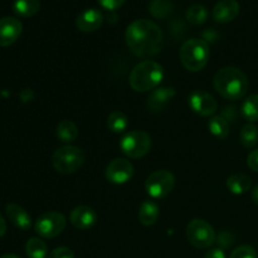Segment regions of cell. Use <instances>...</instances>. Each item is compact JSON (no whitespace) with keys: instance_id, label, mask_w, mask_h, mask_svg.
Masks as SVG:
<instances>
[{"instance_id":"cell-25","label":"cell","mask_w":258,"mask_h":258,"mask_svg":"<svg viewBox=\"0 0 258 258\" xmlns=\"http://www.w3.org/2000/svg\"><path fill=\"white\" fill-rule=\"evenodd\" d=\"M239 139L244 148L253 149L258 144V127L253 123H247L242 127Z\"/></svg>"},{"instance_id":"cell-27","label":"cell","mask_w":258,"mask_h":258,"mask_svg":"<svg viewBox=\"0 0 258 258\" xmlns=\"http://www.w3.org/2000/svg\"><path fill=\"white\" fill-rule=\"evenodd\" d=\"M186 19L194 25H201L208 18V10L202 4H193L186 9Z\"/></svg>"},{"instance_id":"cell-32","label":"cell","mask_w":258,"mask_h":258,"mask_svg":"<svg viewBox=\"0 0 258 258\" xmlns=\"http://www.w3.org/2000/svg\"><path fill=\"white\" fill-rule=\"evenodd\" d=\"M97 2L107 10H115L120 8L125 3V0H97Z\"/></svg>"},{"instance_id":"cell-7","label":"cell","mask_w":258,"mask_h":258,"mask_svg":"<svg viewBox=\"0 0 258 258\" xmlns=\"http://www.w3.org/2000/svg\"><path fill=\"white\" fill-rule=\"evenodd\" d=\"M186 237L191 246L198 249H206L216 241V232L213 227L203 219H193L186 227Z\"/></svg>"},{"instance_id":"cell-35","label":"cell","mask_w":258,"mask_h":258,"mask_svg":"<svg viewBox=\"0 0 258 258\" xmlns=\"http://www.w3.org/2000/svg\"><path fill=\"white\" fill-rule=\"evenodd\" d=\"M252 199H253L254 203L258 206V185L252 190Z\"/></svg>"},{"instance_id":"cell-10","label":"cell","mask_w":258,"mask_h":258,"mask_svg":"<svg viewBox=\"0 0 258 258\" xmlns=\"http://www.w3.org/2000/svg\"><path fill=\"white\" fill-rule=\"evenodd\" d=\"M105 175L110 183L121 185V184L127 183L133 178L134 165L126 159L117 158L108 164Z\"/></svg>"},{"instance_id":"cell-4","label":"cell","mask_w":258,"mask_h":258,"mask_svg":"<svg viewBox=\"0 0 258 258\" xmlns=\"http://www.w3.org/2000/svg\"><path fill=\"white\" fill-rule=\"evenodd\" d=\"M209 54L211 50L208 43L199 38H191L184 42L179 53L181 64L190 72H199L203 70L208 63Z\"/></svg>"},{"instance_id":"cell-11","label":"cell","mask_w":258,"mask_h":258,"mask_svg":"<svg viewBox=\"0 0 258 258\" xmlns=\"http://www.w3.org/2000/svg\"><path fill=\"white\" fill-rule=\"evenodd\" d=\"M189 106L191 110L198 115L203 116V117H208V116L213 115L218 108V103L217 100L211 95V93L206 92V91H194L190 96H189Z\"/></svg>"},{"instance_id":"cell-26","label":"cell","mask_w":258,"mask_h":258,"mask_svg":"<svg viewBox=\"0 0 258 258\" xmlns=\"http://www.w3.org/2000/svg\"><path fill=\"white\" fill-rule=\"evenodd\" d=\"M107 126L112 133L121 134L127 128L128 118L121 111H113L107 117Z\"/></svg>"},{"instance_id":"cell-36","label":"cell","mask_w":258,"mask_h":258,"mask_svg":"<svg viewBox=\"0 0 258 258\" xmlns=\"http://www.w3.org/2000/svg\"><path fill=\"white\" fill-rule=\"evenodd\" d=\"M0 258H19V257L15 256V254H4V256H2Z\"/></svg>"},{"instance_id":"cell-14","label":"cell","mask_w":258,"mask_h":258,"mask_svg":"<svg viewBox=\"0 0 258 258\" xmlns=\"http://www.w3.org/2000/svg\"><path fill=\"white\" fill-rule=\"evenodd\" d=\"M103 23V14L101 10L96 8H90V9L83 10L80 13L76 19V25L78 29L83 33L95 32L102 25Z\"/></svg>"},{"instance_id":"cell-9","label":"cell","mask_w":258,"mask_h":258,"mask_svg":"<svg viewBox=\"0 0 258 258\" xmlns=\"http://www.w3.org/2000/svg\"><path fill=\"white\" fill-rule=\"evenodd\" d=\"M67 219L59 212H48L42 214L35 222V232L43 238H54L64 231Z\"/></svg>"},{"instance_id":"cell-23","label":"cell","mask_w":258,"mask_h":258,"mask_svg":"<svg viewBox=\"0 0 258 258\" xmlns=\"http://www.w3.org/2000/svg\"><path fill=\"white\" fill-rule=\"evenodd\" d=\"M25 252L29 258H47L48 247L42 239L33 237L25 244Z\"/></svg>"},{"instance_id":"cell-1","label":"cell","mask_w":258,"mask_h":258,"mask_svg":"<svg viewBox=\"0 0 258 258\" xmlns=\"http://www.w3.org/2000/svg\"><path fill=\"white\" fill-rule=\"evenodd\" d=\"M125 39L134 54L150 58L160 52L163 45V32L153 20L138 19L127 27Z\"/></svg>"},{"instance_id":"cell-21","label":"cell","mask_w":258,"mask_h":258,"mask_svg":"<svg viewBox=\"0 0 258 258\" xmlns=\"http://www.w3.org/2000/svg\"><path fill=\"white\" fill-rule=\"evenodd\" d=\"M40 8L39 0H14L13 10L20 17H32Z\"/></svg>"},{"instance_id":"cell-33","label":"cell","mask_w":258,"mask_h":258,"mask_svg":"<svg viewBox=\"0 0 258 258\" xmlns=\"http://www.w3.org/2000/svg\"><path fill=\"white\" fill-rule=\"evenodd\" d=\"M204 258H226V254H224V252L222 249L214 248L211 249Z\"/></svg>"},{"instance_id":"cell-22","label":"cell","mask_w":258,"mask_h":258,"mask_svg":"<svg viewBox=\"0 0 258 258\" xmlns=\"http://www.w3.org/2000/svg\"><path fill=\"white\" fill-rule=\"evenodd\" d=\"M208 128L217 139H226L229 134V123L223 116H213L208 122Z\"/></svg>"},{"instance_id":"cell-8","label":"cell","mask_w":258,"mask_h":258,"mask_svg":"<svg viewBox=\"0 0 258 258\" xmlns=\"http://www.w3.org/2000/svg\"><path fill=\"white\" fill-rule=\"evenodd\" d=\"M175 185V176L169 170H156L149 175L145 181V189L154 199L165 198L171 193Z\"/></svg>"},{"instance_id":"cell-13","label":"cell","mask_w":258,"mask_h":258,"mask_svg":"<svg viewBox=\"0 0 258 258\" xmlns=\"http://www.w3.org/2000/svg\"><path fill=\"white\" fill-rule=\"evenodd\" d=\"M70 221L75 228L86 231L93 227L97 222V213L87 206L76 207L70 214Z\"/></svg>"},{"instance_id":"cell-30","label":"cell","mask_w":258,"mask_h":258,"mask_svg":"<svg viewBox=\"0 0 258 258\" xmlns=\"http://www.w3.org/2000/svg\"><path fill=\"white\" fill-rule=\"evenodd\" d=\"M48 258H75V253L67 247H58L48 254Z\"/></svg>"},{"instance_id":"cell-29","label":"cell","mask_w":258,"mask_h":258,"mask_svg":"<svg viewBox=\"0 0 258 258\" xmlns=\"http://www.w3.org/2000/svg\"><path fill=\"white\" fill-rule=\"evenodd\" d=\"M229 258H257V253L253 247L244 244V246H239L233 249Z\"/></svg>"},{"instance_id":"cell-6","label":"cell","mask_w":258,"mask_h":258,"mask_svg":"<svg viewBox=\"0 0 258 258\" xmlns=\"http://www.w3.org/2000/svg\"><path fill=\"white\" fill-rule=\"evenodd\" d=\"M151 148V139L148 133L134 130L122 136L120 149L127 158L139 159L145 156Z\"/></svg>"},{"instance_id":"cell-19","label":"cell","mask_w":258,"mask_h":258,"mask_svg":"<svg viewBox=\"0 0 258 258\" xmlns=\"http://www.w3.org/2000/svg\"><path fill=\"white\" fill-rule=\"evenodd\" d=\"M251 186L252 180L246 174H234L227 179V188L231 193L236 194V196L247 193L251 189Z\"/></svg>"},{"instance_id":"cell-15","label":"cell","mask_w":258,"mask_h":258,"mask_svg":"<svg viewBox=\"0 0 258 258\" xmlns=\"http://www.w3.org/2000/svg\"><path fill=\"white\" fill-rule=\"evenodd\" d=\"M239 13V3L237 0H219L212 10L214 20L218 23L232 22Z\"/></svg>"},{"instance_id":"cell-28","label":"cell","mask_w":258,"mask_h":258,"mask_svg":"<svg viewBox=\"0 0 258 258\" xmlns=\"http://www.w3.org/2000/svg\"><path fill=\"white\" fill-rule=\"evenodd\" d=\"M149 10L155 18H165L173 10V4L169 0H151Z\"/></svg>"},{"instance_id":"cell-24","label":"cell","mask_w":258,"mask_h":258,"mask_svg":"<svg viewBox=\"0 0 258 258\" xmlns=\"http://www.w3.org/2000/svg\"><path fill=\"white\" fill-rule=\"evenodd\" d=\"M242 116L249 122L258 121V95H251L244 100L241 107Z\"/></svg>"},{"instance_id":"cell-18","label":"cell","mask_w":258,"mask_h":258,"mask_svg":"<svg viewBox=\"0 0 258 258\" xmlns=\"http://www.w3.org/2000/svg\"><path fill=\"white\" fill-rule=\"evenodd\" d=\"M159 218V207L153 201H144L139 208V221L143 226H153Z\"/></svg>"},{"instance_id":"cell-34","label":"cell","mask_w":258,"mask_h":258,"mask_svg":"<svg viewBox=\"0 0 258 258\" xmlns=\"http://www.w3.org/2000/svg\"><path fill=\"white\" fill-rule=\"evenodd\" d=\"M5 232H7V223L4 221V217L0 214V237L4 236Z\"/></svg>"},{"instance_id":"cell-16","label":"cell","mask_w":258,"mask_h":258,"mask_svg":"<svg viewBox=\"0 0 258 258\" xmlns=\"http://www.w3.org/2000/svg\"><path fill=\"white\" fill-rule=\"evenodd\" d=\"M5 214L8 219L14 224L17 228L22 231H28L32 227V218L23 207L15 203H10L5 207Z\"/></svg>"},{"instance_id":"cell-5","label":"cell","mask_w":258,"mask_h":258,"mask_svg":"<svg viewBox=\"0 0 258 258\" xmlns=\"http://www.w3.org/2000/svg\"><path fill=\"white\" fill-rule=\"evenodd\" d=\"M85 153L73 145H64L58 148L52 155V165L58 173L72 174L85 164Z\"/></svg>"},{"instance_id":"cell-31","label":"cell","mask_w":258,"mask_h":258,"mask_svg":"<svg viewBox=\"0 0 258 258\" xmlns=\"http://www.w3.org/2000/svg\"><path fill=\"white\" fill-rule=\"evenodd\" d=\"M247 165L251 168V170L258 173V149L248 154V156H247Z\"/></svg>"},{"instance_id":"cell-3","label":"cell","mask_w":258,"mask_h":258,"mask_svg":"<svg viewBox=\"0 0 258 258\" xmlns=\"http://www.w3.org/2000/svg\"><path fill=\"white\" fill-rule=\"evenodd\" d=\"M164 78V70L154 60H144L131 71L128 83L136 92H148L155 90Z\"/></svg>"},{"instance_id":"cell-2","label":"cell","mask_w":258,"mask_h":258,"mask_svg":"<svg viewBox=\"0 0 258 258\" xmlns=\"http://www.w3.org/2000/svg\"><path fill=\"white\" fill-rule=\"evenodd\" d=\"M213 85L217 92L229 101L241 100L248 92L249 82L246 73L236 67H223L214 75Z\"/></svg>"},{"instance_id":"cell-17","label":"cell","mask_w":258,"mask_h":258,"mask_svg":"<svg viewBox=\"0 0 258 258\" xmlns=\"http://www.w3.org/2000/svg\"><path fill=\"white\" fill-rule=\"evenodd\" d=\"M175 88L174 87H160L153 90L148 98V108L153 112L163 110L166 103L175 96Z\"/></svg>"},{"instance_id":"cell-12","label":"cell","mask_w":258,"mask_h":258,"mask_svg":"<svg viewBox=\"0 0 258 258\" xmlns=\"http://www.w3.org/2000/svg\"><path fill=\"white\" fill-rule=\"evenodd\" d=\"M23 30V24L14 17H4L0 19V47H9L17 42Z\"/></svg>"},{"instance_id":"cell-20","label":"cell","mask_w":258,"mask_h":258,"mask_svg":"<svg viewBox=\"0 0 258 258\" xmlns=\"http://www.w3.org/2000/svg\"><path fill=\"white\" fill-rule=\"evenodd\" d=\"M55 135L62 143L70 144L78 138V127L70 120H63L58 123Z\"/></svg>"}]
</instances>
